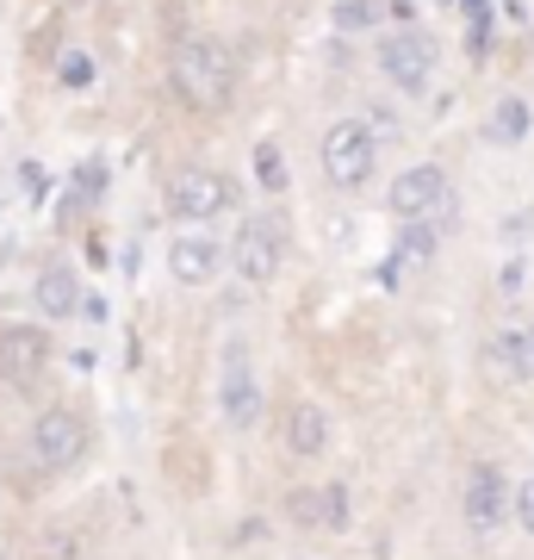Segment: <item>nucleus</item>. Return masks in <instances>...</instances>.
Masks as SVG:
<instances>
[{
	"mask_svg": "<svg viewBox=\"0 0 534 560\" xmlns=\"http://www.w3.org/2000/svg\"><path fill=\"white\" fill-rule=\"evenodd\" d=\"M38 312H44V318H75V312H81L75 268H44V275H38Z\"/></svg>",
	"mask_w": 534,
	"mask_h": 560,
	"instance_id": "obj_13",
	"label": "nucleus"
},
{
	"mask_svg": "<svg viewBox=\"0 0 534 560\" xmlns=\"http://www.w3.org/2000/svg\"><path fill=\"white\" fill-rule=\"evenodd\" d=\"M460 511H466V523H473L478 536H491V529H503V523H510V480H503V467H491V460H478L473 474H466Z\"/></svg>",
	"mask_w": 534,
	"mask_h": 560,
	"instance_id": "obj_5",
	"label": "nucleus"
},
{
	"mask_svg": "<svg viewBox=\"0 0 534 560\" xmlns=\"http://www.w3.org/2000/svg\"><path fill=\"white\" fill-rule=\"evenodd\" d=\"M286 448L298 460H317L330 448V418H323V405H293V418H286Z\"/></svg>",
	"mask_w": 534,
	"mask_h": 560,
	"instance_id": "obj_12",
	"label": "nucleus"
},
{
	"mask_svg": "<svg viewBox=\"0 0 534 560\" xmlns=\"http://www.w3.org/2000/svg\"><path fill=\"white\" fill-rule=\"evenodd\" d=\"M57 81H62V88H87V81H94V57H87V50H62V57H57Z\"/></svg>",
	"mask_w": 534,
	"mask_h": 560,
	"instance_id": "obj_17",
	"label": "nucleus"
},
{
	"mask_svg": "<svg viewBox=\"0 0 534 560\" xmlns=\"http://www.w3.org/2000/svg\"><path fill=\"white\" fill-rule=\"evenodd\" d=\"M317 499H323V523H330V529H348V492H342V486H323Z\"/></svg>",
	"mask_w": 534,
	"mask_h": 560,
	"instance_id": "obj_21",
	"label": "nucleus"
},
{
	"mask_svg": "<svg viewBox=\"0 0 534 560\" xmlns=\"http://www.w3.org/2000/svg\"><path fill=\"white\" fill-rule=\"evenodd\" d=\"M429 256H436V237H429L423 224H411V231H404V243H397V261H429Z\"/></svg>",
	"mask_w": 534,
	"mask_h": 560,
	"instance_id": "obj_20",
	"label": "nucleus"
},
{
	"mask_svg": "<svg viewBox=\"0 0 534 560\" xmlns=\"http://www.w3.org/2000/svg\"><path fill=\"white\" fill-rule=\"evenodd\" d=\"M379 69H385V81L397 94H429V81H436V38L397 32V38L379 44Z\"/></svg>",
	"mask_w": 534,
	"mask_h": 560,
	"instance_id": "obj_4",
	"label": "nucleus"
},
{
	"mask_svg": "<svg viewBox=\"0 0 534 560\" xmlns=\"http://www.w3.org/2000/svg\"><path fill=\"white\" fill-rule=\"evenodd\" d=\"M510 517L534 536V474H529V480H515V486H510Z\"/></svg>",
	"mask_w": 534,
	"mask_h": 560,
	"instance_id": "obj_19",
	"label": "nucleus"
},
{
	"mask_svg": "<svg viewBox=\"0 0 534 560\" xmlns=\"http://www.w3.org/2000/svg\"><path fill=\"white\" fill-rule=\"evenodd\" d=\"M175 94L193 113H218L224 101H230V81H237V57H230V44L218 38H187L175 50Z\"/></svg>",
	"mask_w": 534,
	"mask_h": 560,
	"instance_id": "obj_1",
	"label": "nucleus"
},
{
	"mask_svg": "<svg viewBox=\"0 0 534 560\" xmlns=\"http://www.w3.org/2000/svg\"><path fill=\"white\" fill-rule=\"evenodd\" d=\"M218 243L212 237H199V231H187V237L168 243V275L180 280V287H205V280L218 275Z\"/></svg>",
	"mask_w": 534,
	"mask_h": 560,
	"instance_id": "obj_11",
	"label": "nucleus"
},
{
	"mask_svg": "<svg viewBox=\"0 0 534 560\" xmlns=\"http://www.w3.org/2000/svg\"><path fill=\"white\" fill-rule=\"evenodd\" d=\"M336 25H342V32H373V25H379V7H373V0H342V7H336Z\"/></svg>",
	"mask_w": 534,
	"mask_h": 560,
	"instance_id": "obj_18",
	"label": "nucleus"
},
{
	"mask_svg": "<svg viewBox=\"0 0 534 560\" xmlns=\"http://www.w3.org/2000/svg\"><path fill=\"white\" fill-rule=\"evenodd\" d=\"M280 256H286V243H280L274 219H242L237 231V249H230V261H237V275L242 280H274L280 275Z\"/></svg>",
	"mask_w": 534,
	"mask_h": 560,
	"instance_id": "obj_9",
	"label": "nucleus"
},
{
	"mask_svg": "<svg viewBox=\"0 0 534 560\" xmlns=\"http://www.w3.org/2000/svg\"><path fill=\"white\" fill-rule=\"evenodd\" d=\"M293 511H298V523H323V499L317 492H293Z\"/></svg>",
	"mask_w": 534,
	"mask_h": 560,
	"instance_id": "obj_22",
	"label": "nucleus"
},
{
	"mask_svg": "<svg viewBox=\"0 0 534 560\" xmlns=\"http://www.w3.org/2000/svg\"><path fill=\"white\" fill-rule=\"evenodd\" d=\"M32 448H38L44 467H75L87 455V418L69 411V405H50L38 423H32Z\"/></svg>",
	"mask_w": 534,
	"mask_h": 560,
	"instance_id": "obj_6",
	"label": "nucleus"
},
{
	"mask_svg": "<svg viewBox=\"0 0 534 560\" xmlns=\"http://www.w3.org/2000/svg\"><path fill=\"white\" fill-rule=\"evenodd\" d=\"M261 411H268V393H261L256 368L242 355V342H230V349H224V374H218V418L230 423V430H256Z\"/></svg>",
	"mask_w": 534,
	"mask_h": 560,
	"instance_id": "obj_2",
	"label": "nucleus"
},
{
	"mask_svg": "<svg viewBox=\"0 0 534 560\" xmlns=\"http://www.w3.org/2000/svg\"><path fill=\"white\" fill-rule=\"evenodd\" d=\"M224 206H230V180L218 168H180L168 180V212L175 219H218Z\"/></svg>",
	"mask_w": 534,
	"mask_h": 560,
	"instance_id": "obj_7",
	"label": "nucleus"
},
{
	"mask_svg": "<svg viewBox=\"0 0 534 560\" xmlns=\"http://www.w3.org/2000/svg\"><path fill=\"white\" fill-rule=\"evenodd\" d=\"M497 361L510 368L515 381H534V337L529 330H503V337H497Z\"/></svg>",
	"mask_w": 534,
	"mask_h": 560,
	"instance_id": "obj_15",
	"label": "nucleus"
},
{
	"mask_svg": "<svg viewBox=\"0 0 534 560\" xmlns=\"http://www.w3.org/2000/svg\"><path fill=\"white\" fill-rule=\"evenodd\" d=\"M44 361H50V337L38 324H7L0 330V381L7 386H32L44 374Z\"/></svg>",
	"mask_w": 534,
	"mask_h": 560,
	"instance_id": "obj_8",
	"label": "nucleus"
},
{
	"mask_svg": "<svg viewBox=\"0 0 534 560\" xmlns=\"http://www.w3.org/2000/svg\"><path fill=\"white\" fill-rule=\"evenodd\" d=\"M373 131L360 119H342L323 131V175L336 180V187H360V180L373 175Z\"/></svg>",
	"mask_w": 534,
	"mask_h": 560,
	"instance_id": "obj_3",
	"label": "nucleus"
},
{
	"mask_svg": "<svg viewBox=\"0 0 534 560\" xmlns=\"http://www.w3.org/2000/svg\"><path fill=\"white\" fill-rule=\"evenodd\" d=\"M529 119H534L529 101H515V94H510V101L491 106V125H485V131H491V143H522V138H529Z\"/></svg>",
	"mask_w": 534,
	"mask_h": 560,
	"instance_id": "obj_14",
	"label": "nucleus"
},
{
	"mask_svg": "<svg viewBox=\"0 0 534 560\" xmlns=\"http://www.w3.org/2000/svg\"><path fill=\"white\" fill-rule=\"evenodd\" d=\"M441 200H448V175H441L436 162H416V168H404V175L392 180V212L404 224H423Z\"/></svg>",
	"mask_w": 534,
	"mask_h": 560,
	"instance_id": "obj_10",
	"label": "nucleus"
},
{
	"mask_svg": "<svg viewBox=\"0 0 534 560\" xmlns=\"http://www.w3.org/2000/svg\"><path fill=\"white\" fill-rule=\"evenodd\" d=\"M256 180L268 187V194H280V187H286V156H280V143H274V138H261V143H256Z\"/></svg>",
	"mask_w": 534,
	"mask_h": 560,
	"instance_id": "obj_16",
	"label": "nucleus"
}]
</instances>
